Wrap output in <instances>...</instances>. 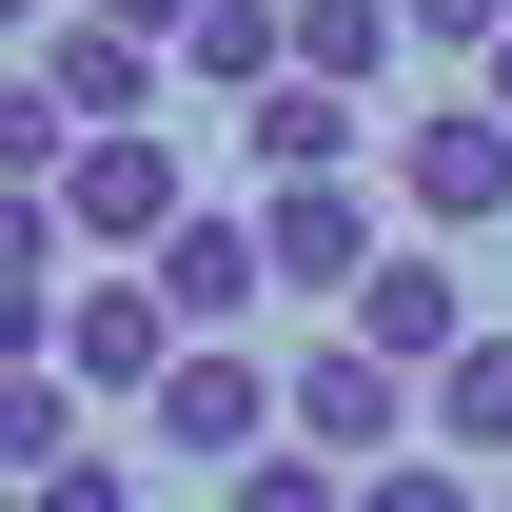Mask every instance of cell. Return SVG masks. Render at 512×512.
I'll use <instances>...</instances> for the list:
<instances>
[{"label":"cell","instance_id":"1","mask_svg":"<svg viewBox=\"0 0 512 512\" xmlns=\"http://www.w3.org/2000/svg\"><path fill=\"white\" fill-rule=\"evenodd\" d=\"M138 434L178 453V473H256V453H296V375H276V355H237V335H197L178 375L138 394Z\"/></svg>","mask_w":512,"mask_h":512},{"label":"cell","instance_id":"2","mask_svg":"<svg viewBox=\"0 0 512 512\" xmlns=\"http://www.w3.org/2000/svg\"><path fill=\"white\" fill-rule=\"evenodd\" d=\"M296 453H335V473L434 453V375H394L375 335H316V355H296Z\"/></svg>","mask_w":512,"mask_h":512},{"label":"cell","instance_id":"3","mask_svg":"<svg viewBox=\"0 0 512 512\" xmlns=\"http://www.w3.org/2000/svg\"><path fill=\"white\" fill-rule=\"evenodd\" d=\"M394 197H414V237L512 217V119L493 99H414V119H394Z\"/></svg>","mask_w":512,"mask_h":512},{"label":"cell","instance_id":"4","mask_svg":"<svg viewBox=\"0 0 512 512\" xmlns=\"http://www.w3.org/2000/svg\"><path fill=\"white\" fill-rule=\"evenodd\" d=\"M335 335H375L394 375H453V355H473V276H453L434 237H394L375 276H355V296H335Z\"/></svg>","mask_w":512,"mask_h":512},{"label":"cell","instance_id":"5","mask_svg":"<svg viewBox=\"0 0 512 512\" xmlns=\"http://www.w3.org/2000/svg\"><path fill=\"white\" fill-rule=\"evenodd\" d=\"M60 217H79L99 256H158V237L197 217V158H178V138H79V158H60Z\"/></svg>","mask_w":512,"mask_h":512},{"label":"cell","instance_id":"6","mask_svg":"<svg viewBox=\"0 0 512 512\" xmlns=\"http://www.w3.org/2000/svg\"><path fill=\"white\" fill-rule=\"evenodd\" d=\"M20 99H40V119H60V138H138V99H158V40H138V20H99V0H79L60 40L20 60Z\"/></svg>","mask_w":512,"mask_h":512},{"label":"cell","instance_id":"7","mask_svg":"<svg viewBox=\"0 0 512 512\" xmlns=\"http://www.w3.org/2000/svg\"><path fill=\"white\" fill-rule=\"evenodd\" d=\"M178 355H197V335H178V296H158V276H99V296H60V375H79V394H158Z\"/></svg>","mask_w":512,"mask_h":512},{"label":"cell","instance_id":"8","mask_svg":"<svg viewBox=\"0 0 512 512\" xmlns=\"http://www.w3.org/2000/svg\"><path fill=\"white\" fill-rule=\"evenodd\" d=\"M138 276H158V296H178V335H237L256 296H276V237H256V217H217V197H197L178 237L138 256Z\"/></svg>","mask_w":512,"mask_h":512},{"label":"cell","instance_id":"9","mask_svg":"<svg viewBox=\"0 0 512 512\" xmlns=\"http://www.w3.org/2000/svg\"><path fill=\"white\" fill-rule=\"evenodd\" d=\"M355 99H335V79H276V99H237V178L256 197H296V178H355Z\"/></svg>","mask_w":512,"mask_h":512},{"label":"cell","instance_id":"10","mask_svg":"<svg viewBox=\"0 0 512 512\" xmlns=\"http://www.w3.org/2000/svg\"><path fill=\"white\" fill-rule=\"evenodd\" d=\"M256 237H276V296H355V276H375V197L296 178V197H256Z\"/></svg>","mask_w":512,"mask_h":512},{"label":"cell","instance_id":"11","mask_svg":"<svg viewBox=\"0 0 512 512\" xmlns=\"http://www.w3.org/2000/svg\"><path fill=\"white\" fill-rule=\"evenodd\" d=\"M178 79L217 99V119H237V99H276V79H296V0H217V20L178 40Z\"/></svg>","mask_w":512,"mask_h":512},{"label":"cell","instance_id":"12","mask_svg":"<svg viewBox=\"0 0 512 512\" xmlns=\"http://www.w3.org/2000/svg\"><path fill=\"white\" fill-rule=\"evenodd\" d=\"M394 60H414V0H296V79H335V99H375Z\"/></svg>","mask_w":512,"mask_h":512},{"label":"cell","instance_id":"13","mask_svg":"<svg viewBox=\"0 0 512 512\" xmlns=\"http://www.w3.org/2000/svg\"><path fill=\"white\" fill-rule=\"evenodd\" d=\"M434 453H473V473H512V335H473L434 375Z\"/></svg>","mask_w":512,"mask_h":512},{"label":"cell","instance_id":"14","mask_svg":"<svg viewBox=\"0 0 512 512\" xmlns=\"http://www.w3.org/2000/svg\"><path fill=\"white\" fill-rule=\"evenodd\" d=\"M217 512H355V473L335 453H256V473H217Z\"/></svg>","mask_w":512,"mask_h":512},{"label":"cell","instance_id":"15","mask_svg":"<svg viewBox=\"0 0 512 512\" xmlns=\"http://www.w3.org/2000/svg\"><path fill=\"white\" fill-rule=\"evenodd\" d=\"M355 512H493V493H473V453H394V473H355Z\"/></svg>","mask_w":512,"mask_h":512},{"label":"cell","instance_id":"16","mask_svg":"<svg viewBox=\"0 0 512 512\" xmlns=\"http://www.w3.org/2000/svg\"><path fill=\"white\" fill-rule=\"evenodd\" d=\"M20 512H138V473L119 453H60V473H20Z\"/></svg>","mask_w":512,"mask_h":512},{"label":"cell","instance_id":"17","mask_svg":"<svg viewBox=\"0 0 512 512\" xmlns=\"http://www.w3.org/2000/svg\"><path fill=\"white\" fill-rule=\"evenodd\" d=\"M414 40H434V60H493V40H512V0H414Z\"/></svg>","mask_w":512,"mask_h":512},{"label":"cell","instance_id":"18","mask_svg":"<svg viewBox=\"0 0 512 512\" xmlns=\"http://www.w3.org/2000/svg\"><path fill=\"white\" fill-rule=\"evenodd\" d=\"M99 20H138V40L178 60V40H197V20H217V0H99Z\"/></svg>","mask_w":512,"mask_h":512},{"label":"cell","instance_id":"19","mask_svg":"<svg viewBox=\"0 0 512 512\" xmlns=\"http://www.w3.org/2000/svg\"><path fill=\"white\" fill-rule=\"evenodd\" d=\"M473 99H493V119H512V40H493V60H473Z\"/></svg>","mask_w":512,"mask_h":512}]
</instances>
